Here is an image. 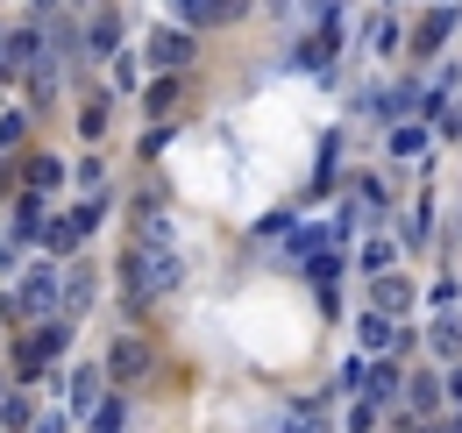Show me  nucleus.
<instances>
[{
	"label": "nucleus",
	"mask_w": 462,
	"mask_h": 433,
	"mask_svg": "<svg viewBox=\"0 0 462 433\" xmlns=\"http://www.w3.org/2000/svg\"><path fill=\"white\" fill-rule=\"evenodd\" d=\"M128 284H135L143 299L171 291V284H178V256H171V242H135V256H128Z\"/></svg>",
	"instance_id": "1"
},
{
	"label": "nucleus",
	"mask_w": 462,
	"mask_h": 433,
	"mask_svg": "<svg viewBox=\"0 0 462 433\" xmlns=\"http://www.w3.org/2000/svg\"><path fill=\"white\" fill-rule=\"evenodd\" d=\"M328 57H335V22H320V29H313V43L299 51V64H328Z\"/></svg>",
	"instance_id": "2"
},
{
	"label": "nucleus",
	"mask_w": 462,
	"mask_h": 433,
	"mask_svg": "<svg viewBox=\"0 0 462 433\" xmlns=\"http://www.w3.org/2000/svg\"><path fill=\"white\" fill-rule=\"evenodd\" d=\"M71 405H79V412H93V405H100V370H79V383H71Z\"/></svg>",
	"instance_id": "3"
},
{
	"label": "nucleus",
	"mask_w": 462,
	"mask_h": 433,
	"mask_svg": "<svg viewBox=\"0 0 462 433\" xmlns=\"http://www.w3.org/2000/svg\"><path fill=\"white\" fill-rule=\"evenodd\" d=\"M185 57H192V43H185V36H157V64H185Z\"/></svg>",
	"instance_id": "4"
},
{
	"label": "nucleus",
	"mask_w": 462,
	"mask_h": 433,
	"mask_svg": "<svg viewBox=\"0 0 462 433\" xmlns=\"http://www.w3.org/2000/svg\"><path fill=\"white\" fill-rule=\"evenodd\" d=\"M22 306H36V313L51 306V271H36V277H29V284H22Z\"/></svg>",
	"instance_id": "5"
},
{
	"label": "nucleus",
	"mask_w": 462,
	"mask_h": 433,
	"mask_svg": "<svg viewBox=\"0 0 462 433\" xmlns=\"http://www.w3.org/2000/svg\"><path fill=\"white\" fill-rule=\"evenodd\" d=\"M392 150H399V157H420V150H427V135H420V128H399V135H392Z\"/></svg>",
	"instance_id": "6"
},
{
	"label": "nucleus",
	"mask_w": 462,
	"mask_h": 433,
	"mask_svg": "<svg viewBox=\"0 0 462 433\" xmlns=\"http://www.w3.org/2000/svg\"><path fill=\"white\" fill-rule=\"evenodd\" d=\"M384 341H392V320H377V313H370V320H363V348H384Z\"/></svg>",
	"instance_id": "7"
},
{
	"label": "nucleus",
	"mask_w": 462,
	"mask_h": 433,
	"mask_svg": "<svg viewBox=\"0 0 462 433\" xmlns=\"http://www.w3.org/2000/svg\"><path fill=\"white\" fill-rule=\"evenodd\" d=\"M441 36H448V14H434V22L420 29V51H441Z\"/></svg>",
	"instance_id": "8"
},
{
	"label": "nucleus",
	"mask_w": 462,
	"mask_h": 433,
	"mask_svg": "<svg viewBox=\"0 0 462 433\" xmlns=\"http://www.w3.org/2000/svg\"><path fill=\"white\" fill-rule=\"evenodd\" d=\"M405 299H412V291H405L399 277H384V284H377V306H405Z\"/></svg>",
	"instance_id": "9"
},
{
	"label": "nucleus",
	"mask_w": 462,
	"mask_h": 433,
	"mask_svg": "<svg viewBox=\"0 0 462 433\" xmlns=\"http://www.w3.org/2000/svg\"><path fill=\"white\" fill-rule=\"evenodd\" d=\"M115 370H121V377H128V370H143V348H135V341H121V348H115Z\"/></svg>",
	"instance_id": "10"
},
{
	"label": "nucleus",
	"mask_w": 462,
	"mask_h": 433,
	"mask_svg": "<svg viewBox=\"0 0 462 433\" xmlns=\"http://www.w3.org/2000/svg\"><path fill=\"white\" fill-rule=\"evenodd\" d=\"M36 207H43V199H22V214H14V227H22V235H36V227H43V214H36Z\"/></svg>",
	"instance_id": "11"
},
{
	"label": "nucleus",
	"mask_w": 462,
	"mask_h": 433,
	"mask_svg": "<svg viewBox=\"0 0 462 433\" xmlns=\"http://www.w3.org/2000/svg\"><path fill=\"white\" fill-rule=\"evenodd\" d=\"M399 391V370H370V398H392Z\"/></svg>",
	"instance_id": "12"
},
{
	"label": "nucleus",
	"mask_w": 462,
	"mask_h": 433,
	"mask_svg": "<svg viewBox=\"0 0 462 433\" xmlns=\"http://www.w3.org/2000/svg\"><path fill=\"white\" fill-rule=\"evenodd\" d=\"M434 348H441V355H462V327H434Z\"/></svg>",
	"instance_id": "13"
},
{
	"label": "nucleus",
	"mask_w": 462,
	"mask_h": 433,
	"mask_svg": "<svg viewBox=\"0 0 462 433\" xmlns=\"http://www.w3.org/2000/svg\"><path fill=\"white\" fill-rule=\"evenodd\" d=\"M93 433H121V412H115V405L100 412V427H93Z\"/></svg>",
	"instance_id": "14"
},
{
	"label": "nucleus",
	"mask_w": 462,
	"mask_h": 433,
	"mask_svg": "<svg viewBox=\"0 0 462 433\" xmlns=\"http://www.w3.org/2000/svg\"><path fill=\"white\" fill-rule=\"evenodd\" d=\"M328 7H335V0H306V14H328Z\"/></svg>",
	"instance_id": "15"
}]
</instances>
